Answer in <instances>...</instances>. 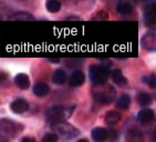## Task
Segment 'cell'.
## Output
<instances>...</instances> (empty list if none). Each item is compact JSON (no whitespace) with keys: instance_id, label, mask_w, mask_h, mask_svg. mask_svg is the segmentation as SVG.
Returning <instances> with one entry per match:
<instances>
[{"instance_id":"obj_18","label":"cell","mask_w":156,"mask_h":142,"mask_svg":"<svg viewBox=\"0 0 156 142\" xmlns=\"http://www.w3.org/2000/svg\"><path fill=\"white\" fill-rule=\"evenodd\" d=\"M52 80L55 85L62 86L66 83V71H63L62 69H58L54 71L53 76H52Z\"/></svg>"},{"instance_id":"obj_7","label":"cell","mask_w":156,"mask_h":142,"mask_svg":"<svg viewBox=\"0 0 156 142\" xmlns=\"http://www.w3.org/2000/svg\"><path fill=\"white\" fill-rule=\"evenodd\" d=\"M142 45L146 50L156 51V28L147 31L142 38Z\"/></svg>"},{"instance_id":"obj_12","label":"cell","mask_w":156,"mask_h":142,"mask_svg":"<svg viewBox=\"0 0 156 142\" xmlns=\"http://www.w3.org/2000/svg\"><path fill=\"white\" fill-rule=\"evenodd\" d=\"M84 81H85V76L81 70H75L74 72L70 76L69 82L72 87H80V86L83 85Z\"/></svg>"},{"instance_id":"obj_26","label":"cell","mask_w":156,"mask_h":142,"mask_svg":"<svg viewBox=\"0 0 156 142\" xmlns=\"http://www.w3.org/2000/svg\"><path fill=\"white\" fill-rule=\"evenodd\" d=\"M21 142H37V140L33 137H23L21 139Z\"/></svg>"},{"instance_id":"obj_15","label":"cell","mask_w":156,"mask_h":142,"mask_svg":"<svg viewBox=\"0 0 156 142\" xmlns=\"http://www.w3.org/2000/svg\"><path fill=\"white\" fill-rule=\"evenodd\" d=\"M10 19L15 21H33L34 17L27 11H17L11 16Z\"/></svg>"},{"instance_id":"obj_28","label":"cell","mask_w":156,"mask_h":142,"mask_svg":"<svg viewBox=\"0 0 156 142\" xmlns=\"http://www.w3.org/2000/svg\"><path fill=\"white\" fill-rule=\"evenodd\" d=\"M78 142H89V141H87V139H81V140H79Z\"/></svg>"},{"instance_id":"obj_1","label":"cell","mask_w":156,"mask_h":142,"mask_svg":"<svg viewBox=\"0 0 156 142\" xmlns=\"http://www.w3.org/2000/svg\"><path fill=\"white\" fill-rule=\"evenodd\" d=\"M73 107L68 108V107L63 106H53L50 109H48V111L45 113V120L49 124L54 126V124L66 121L71 117Z\"/></svg>"},{"instance_id":"obj_9","label":"cell","mask_w":156,"mask_h":142,"mask_svg":"<svg viewBox=\"0 0 156 142\" xmlns=\"http://www.w3.org/2000/svg\"><path fill=\"white\" fill-rule=\"evenodd\" d=\"M91 137L94 142H105L108 138V131L102 127L94 128L91 133Z\"/></svg>"},{"instance_id":"obj_22","label":"cell","mask_w":156,"mask_h":142,"mask_svg":"<svg viewBox=\"0 0 156 142\" xmlns=\"http://www.w3.org/2000/svg\"><path fill=\"white\" fill-rule=\"evenodd\" d=\"M143 81L150 86L152 89H156V75L155 73H151L148 76L143 77Z\"/></svg>"},{"instance_id":"obj_6","label":"cell","mask_w":156,"mask_h":142,"mask_svg":"<svg viewBox=\"0 0 156 142\" xmlns=\"http://www.w3.org/2000/svg\"><path fill=\"white\" fill-rule=\"evenodd\" d=\"M144 24L147 27L156 26V1L148 3L144 9Z\"/></svg>"},{"instance_id":"obj_24","label":"cell","mask_w":156,"mask_h":142,"mask_svg":"<svg viewBox=\"0 0 156 142\" xmlns=\"http://www.w3.org/2000/svg\"><path fill=\"white\" fill-rule=\"evenodd\" d=\"M108 15L105 11H100L98 12L95 16H94L92 20H108Z\"/></svg>"},{"instance_id":"obj_2","label":"cell","mask_w":156,"mask_h":142,"mask_svg":"<svg viewBox=\"0 0 156 142\" xmlns=\"http://www.w3.org/2000/svg\"><path fill=\"white\" fill-rule=\"evenodd\" d=\"M53 129L55 131L58 138H61L62 140H72L80 134L78 128H75L71 123H68L66 121L60 122L53 126Z\"/></svg>"},{"instance_id":"obj_16","label":"cell","mask_w":156,"mask_h":142,"mask_svg":"<svg viewBox=\"0 0 156 142\" xmlns=\"http://www.w3.org/2000/svg\"><path fill=\"white\" fill-rule=\"evenodd\" d=\"M111 77H112V80L114 81V83H116V85L120 86V87H124V86L127 83V80H126V78L123 76V73H122V71H121L120 69L113 70L111 73Z\"/></svg>"},{"instance_id":"obj_11","label":"cell","mask_w":156,"mask_h":142,"mask_svg":"<svg viewBox=\"0 0 156 142\" xmlns=\"http://www.w3.org/2000/svg\"><path fill=\"white\" fill-rule=\"evenodd\" d=\"M137 120L141 122L142 124H148L154 120V112L153 110L148 109V108H144V109L140 110L137 115Z\"/></svg>"},{"instance_id":"obj_23","label":"cell","mask_w":156,"mask_h":142,"mask_svg":"<svg viewBox=\"0 0 156 142\" xmlns=\"http://www.w3.org/2000/svg\"><path fill=\"white\" fill-rule=\"evenodd\" d=\"M41 142H58V137L55 133H47L43 136Z\"/></svg>"},{"instance_id":"obj_25","label":"cell","mask_w":156,"mask_h":142,"mask_svg":"<svg viewBox=\"0 0 156 142\" xmlns=\"http://www.w3.org/2000/svg\"><path fill=\"white\" fill-rule=\"evenodd\" d=\"M8 79H9V75L5 71H0V85H2L5 83L6 81H8Z\"/></svg>"},{"instance_id":"obj_21","label":"cell","mask_w":156,"mask_h":142,"mask_svg":"<svg viewBox=\"0 0 156 142\" xmlns=\"http://www.w3.org/2000/svg\"><path fill=\"white\" fill-rule=\"evenodd\" d=\"M45 8L51 13H57L61 9V2L57 1V0H49V1L45 2Z\"/></svg>"},{"instance_id":"obj_13","label":"cell","mask_w":156,"mask_h":142,"mask_svg":"<svg viewBox=\"0 0 156 142\" xmlns=\"http://www.w3.org/2000/svg\"><path fill=\"white\" fill-rule=\"evenodd\" d=\"M32 91L34 96H37V97H44L49 93L50 88L45 82H37L36 85L33 86Z\"/></svg>"},{"instance_id":"obj_14","label":"cell","mask_w":156,"mask_h":142,"mask_svg":"<svg viewBox=\"0 0 156 142\" xmlns=\"http://www.w3.org/2000/svg\"><path fill=\"white\" fill-rule=\"evenodd\" d=\"M116 10L119 13L123 16L129 15L131 12L133 11V5L129 1H125V0H122V1H119L116 5Z\"/></svg>"},{"instance_id":"obj_27","label":"cell","mask_w":156,"mask_h":142,"mask_svg":"<svg viewBox=\"0 0 156 142\" xmlns=\"http://www.w3.org/2000/svg\"><path fill=\"white\" fill-rule=\"evenodd\" d=\"M48 60H49V61H51L52 64H58V62L60 61V59H58V58H49Z\"/></svg>"},{"instance_id":"obj_8","label":"cell","mask_w":156,"mask_h":142,"mask_svg":"<svg viewBox=\"0 0 156 142\" xmlns=\"http://www.w3.org/2000/svg\"><path fill=\"white\" fill-rule=\"evenodd\" d=\"M10 110L16 115H22L29 110V102L23 98H18L10 103Z\"/></svg>"},{"instance_id":"obj_4","label":"cell","mask_w":156,"mask_h":142,"mask_svg":"<svg viewBox=\"0 0 156 142\" xmlns=\"http://www.w3.org/2000/svg\"><path fill=\"white\" fill-rule=\"evenodd\" d=\"M20 123H17L10 119L0 120V138L1 139H12L20 131Z\"/></svg>"},{"instance_id":"obj_29","label":"cell","mask_w":156,"mask_h":142,"mask_svg":"<svg viewBox=\"0 0 156 142\" xmlns=\"http://www.w3.org/2000/svg\"><path fill=\"white\" fill-rule=\"evenodd\" d=\"M1 142H5V141H1Z\"/></svg>"},{"instance_id":"obj_30","label":"cell","mask_w":156,"mask_h":142,"mask_svg":"<svg viewBox=\"0 0 156 142\" xmlns=\"http://www.w3.org/2000/svg\"><path fill=\"white\" fill-rule=\"evenodd\" d=\"M155 98H156V96H155Z\"/></svg>"},{"instance_id":"obj_3","label":"cell","mask_w":156,"mask_h":142,"mask_svg":"<svg viewBox=\"0 0 156 142\" xmlns=\"http://www.w3.org/2000/svg\"><path fill=\"white\" fill-rule=\"evenodd\" d=\"M116 92L112 86H99V88L93 91L94 100L101 104H110L114 100Z\"/></svg>"},{"instance_id":"obj_5","label":"cell","mask_w":156,"mask_h":142,"mask_svg":"<svg viewBox=\"0 0 156 142\" xmlns=\"http://www.w3.org/2000/svg\"><path fill=\"white\" fill-rule=\"evenodd\" d=\"M89 76H90V80L96 86H103L105 85V82L108 81V68H105L103 66H93L90 67L89 69Z\"/></svg>"},{"instance_id":"obj_17","label":"cell","mask_w":156,"mask_h":142,"mask_svg":"<svg viewBox=\"0 0 156 142\" xmlns=\"http://www.w3.org/2000/svg\"><path fill=\"white\" fill-rule=\"evenodd\" d=\"M121 115L116 111H108L105 115V123L108 126H115L120 122Z\"/></svg>"},{"instance_id":"obj_19","label":"cell","mask_w":156,"mask_h":142,"mask_svg":"<svg viewBox=\"0 0 156 142\" xmlns=\"http://www.w3.org/2000/svg\"><path fill=\"white\" fill-rule=\"evenodd\" d=\"M116 106L121 110H127L131 106V97L129 94L123 93L116 101Z\"/></svg>"},{"instance_id":"obj_10","label":"cell","mask_w":156,"mask_h":142,"mask_svg":"<svg viewBox=\"0 0 156 142\" xmlns=\"http://www.w3.org/2000/svg\"><path fill=\"white\" fill-rule=\"evenodd\" d=\"M15 85L20 90H27L30 87V78L26 73H18L15 77Z\"/></svg>"},{"instance_id":"obj_20","label":"cell","mask_w":156,"mask_h":142,"mask_svg":"<svg viewBox=\"0 0 156 142\" xmlns=\"http://www.w3.org/2000/svg\"><path fill=\"white\" fill-rule=\"evenodd\" d=\"M137 102L140 103V106L142 107H146L150 106L151 102H152V96L148 94L147 92L142 91L137 94Z\"/></svg>"}]
</instances>
